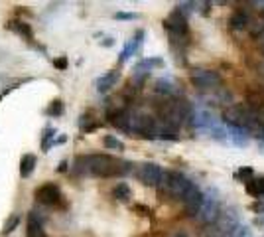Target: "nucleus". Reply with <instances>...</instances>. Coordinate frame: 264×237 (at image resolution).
<instances>
[{
	"label": "nucleus",
	"mask_w": 264,
	"mask_h": 237,
	"mask_svg": "<svg viewBox=\"0 0 264 237\" xmlns=\"http://www.w3.org/2000/svg\"><path fill=\"white\" fill-rule=\"evenodd\" d=\"M229 139L233 144L237 146H245L249 142V131L243 129V127H231L229 129Z\"/></svg>",
	"instance_id": "nucleus-15"
},
{
	"label": "nucleus",
	"mask_w": 264,
	"mask_h": 237,
	"mask_svg": "<svg viewBox=\"0 0 264 237\" xmlns=\"http://www.w3.org/2000/svg\"><path fill=\"white\" fill-rule=\"evenodd\" d=\"M99 127H101V123H99L97 119H93L89 113L79 117V129H81L83 133H93V131L99 129Z\"/></svg>",
	"instance_id": "nucleus-18"
},
{
	"label": "nucleus",
	"mask_w": 264,
	"mask_h": 237,
	"mask_svg": "<svg viewBox=\"0 0 264 237\" xmlns=\"http://www.w3.org/2000/svg\"><path fill=\"white\" fill-rule=\"evenodd\" d=\"M235 234H237V237H251L249 228H237V230H235Z\"/></svg>",
	"instance_id": "nucleus-32"
},
{
	"label": "nucleus",
	"mask_w": 264,
	"mask_h": 237,
	"mask_svg": "<svg viewBox=\"0 0 264 237\" xmlns=\"http://www.w3.org/2000/svg\"><path fill=\"white\" fill-rule=\"evenodd\" d=\"M113 198L119 200V202H129L132 198V190L127 182H119L115 188H113Z\"/></svg>",
	"instance_id": "nucleus-16"
},
{
	"label": "nucleus",
	"mask_w": 264,
	"mask_h": 237,
	"mask_svg": "<svg viewBox=\"0 0 264 237\" xmlns=\"http://www.w3.org/2000/svg\"><path fill=\"white\" fill-rule=\"evenodd\" d=\"M26 237H45V230L42 220L38 218L36 212L28 214V224H26Z\"/></svg>",
	"instance_id": "nucleus-11"
},
{
	"label": "nucleus",
	"mask_w": 264,
	"mask_h": 237,
	"mask_svg": "<svg viewBox=\"0 0 264 237\" xmlns=\"http://www.w3.org/2000/svg\"><path fill=\"white\" fill-rule=\"evenodd\" d=\"M251 176H253V168H251V166H245V168H241V170L237 172V178H245V182L251 180Z\"/></svg>",
	"instance_id": "nucleus-27"
},
{
	"label": "nucleus",
	"mask_w": 264,
	"mask_h": 237,
	"mask_svg": "<svg viewBox=\"0 0 264 237\" xmlns=\"http://www.w3.org/2000/svg\"><path fill=\"white\" fill-rule=\"evenodd\" d=\"M103 144H105L109 150H125V142L119 141V139L113 137V135H107V137L103 139Z\"/></svg>",
	"instance_id": "nucleus-25"
},
{
	"label": "nucleus",
	"mask_w": 264,
	"mask_h": 237,
	"mask_svg": "<svg viewBox=\"0 0 264 237\" xmlns=\"http://www.w3.org/2000/svg\"><path fill=\"white\" fill-rule=\"evenodd\" d=\"M154 91L156 93H160V95H172L174 91H176V87H174V83L170 81V79H158L156 83H154Z\"/></svg>",
	"instance_id": "nucleus-21"
},
{
	"label": "nucleus",
	"mask_w": 264,
	"mask_h": 237,
	"mask_svg": "<svg viewBox=\"0 0 264 237\" xmlns=\"http://www.w3.org/2000/svg\"><path fill=\"white\" fill-rule=\"evenodd\" d=\"M164 28L174 36V38H181L187 34V18L185 14H181L177 8L164 20Z\"/></svg>",
	"instance_id": "nucleus-6"
},
{
	"label": "nucleus",
	"mask_w": 264,
	"mask_h": 237,
	"mask_svg": "<svg viewBox=\"0 0 264 237\" xmlns=\"http://www.w3.org/2000/svg\"><path fill=\"white\" fill-rule=\"evenodd\" d=\"M36 164H38L36 154H24V156L20 158V176H22V178L32 176V172H34Z\"/></svg>",
	"instance_id": "nucleus-14"
},
{
	"label": "nucleus",
	"mask_w": 264,
	"mask_h": 237,
	"mask_svg": "<svg viewBox=\"0 0 264 237\" xmlns=\"http://www.w3.org/2000/svg\"><path fill=\"white\" fill-rule=\"evenodd\" d=\"M195 125L197 127H211L213 129V117L207 111H199L197 113V119H195Z\"/></svg>",
	"instance_id": "nucleus-26"
},
{
	"label": "nucleus",
	"mask_w": 264,
	"mask_h": 237,
	"mask_svg": "<svg viewBox=\"0 0 264 237\" xmlns=\"http://www.w3.org/2000/svg\"><path fill=\"white\" fill-rule=\"evenodd\" d=\"M199 218H201L205 224H209V222H213V220L217 218V204H215V198L205 196L203 206H201V212H199Z\"/></svg>",
	"instance_id": "nucleus-13"
},
{
	"label": "nucleus",
	"mask_w": 264,
	"mask_h": 237,
	"mask_svg": "<svg viewBox=\"0 0 264 237\" xmlns=\"http://www.w3.org/2000/svg\"><path fill=\"white\" fill-rule=\"evenodd\" d=\"M115 18H119V20H136L138 14H134V12H117Z\"/></svg>",
	"instance_id": "nucleus-28"
},
{
	"label": "nucleus",
	"mask_w": 264,
	"mask_h": 237,
	"mask_svg": "<svg viewBox=\"0 0 264 237\" xmlns=\"http://www.w3.org/2000/svg\"><path fill=\"white\" fill-rule=\"evenodd\" d=\"M34 196L40 204H44L47 208H61L63 206V194H61L59 186L53 182H45L40 188H36Z\"/></svg>",
	"instance_id": "nucleus-4"
},
{
	"label": "nucleus",
	"mask_w": 264,
	"mask_h": 237,
	"mask_svg": "<svg viewBox=\"0 0 264 237\" xmlns=\"http://www.w3.org/2000/svg\"><path fill=\"white\" fill-rule=\"evenodd\" d=\"M211 131H213V137H215L217 141H225V133H223V129H219V127L215 129V127H213Z\"/></svg>",
	"instance_id": "nucleus-30"
},
{
	"label": "nucleus",
	"mask_w": 264,
	"mask_h": 237,
	"mask_svg": "<svg viewBox=\"0 0 264 237\" xmlns=\"http://www.w3.org/2000/svg\"><path fill=\"white\" fill-rule=\"evenodd\" d=\"M142 38H144V30H138V32L134 34V38L125 46V49L121 51V55H119V61H121V63H125L131 55H134V53L140 49V46H142Z\"/></svg>",
	"instance_id": "nucleus-12"
},
{
	"label": "nucleus",
	"mask_w": 264,
	"mask_h": 237,
	"mask_svg": "<svg viewBox=\"0 0 264 237\" xmlns=\"http://www.w3.org/2000/svg\"><path fill=\"white\" fill-rule=\"evenodd\" d=\"M189 79H191L193 87H197V89H209V87H215L221 81L219 73L211 71V69H193Z\"/></svg>",
	"instance_id": "nucleus-7"
},
{
	"label": "nucleus",
	"mask_w": 264,
	"mask_h": 237,
	"mask_svg": "<svg viewBox=\"0 0 264 237\" xmlns=\"http://www.w3.org/2000/svg\"><path fill=\"white\" fill-rule=\"evenodd\" d=\"M63 101L61 99H53L51 103H49V107L45 109V115L47 117H61L63 115Z\"/></svg>",
	"instance_id": "nucleus-23"
},
{
	"label": "nucleus",
	"mask_w": 264,
	"mask_h": 237,
	"mask_svg": "<svg viewBox=\"0 0 264 237\" xmlns=\"http://www.w3.org/2000/svg\"><path fill=\"white\" fill-rule=\"evenodd\" d=\"M131 166V162L117 160L115 156H109V154H85L73 162V172L97 176V178H117V176L129 174Z\"/></svg>",
	"instance_id": "nucleus-1"
},
{
	"label": "nucleus",
	"mask_w": 264,
	"mask_h": 237,
	"mask_svg": "<svg viewBox=\"0 0 264 237\" xmlns=\"http://www.w3.org/2000/svg\"><path fill=\"white\" fill-rule=\"evenodd\" d=\"M263 51H264V36H263Z\"/></svg>",
	"instance_id": "nucleus-37"
},
{
	"label": "nucleus",
	"mask_w": 264,
	"mask_h": 237,
	"mask_svg": "<svg viewBox=\"0 0 264 237\" xmlns=\"http://www.w3.org/2000/svg\"><path fill=\"white\" fill-rule=\"evenodd\" d=\"M176 237H185V236H183V234H177V236H176Z\"/></svg>",
	"instance_id": "nucleus-36"
},
{
	"label": "nucleus",
	"mask_w": 264,
	"mask_h": 237,
	"mask_svg": "<svg viewBox=\"0 0 264 237\" xmlns=\"http://www.w3.org/2000/svg\"><path fill=\"white\" fill-rule=\"evenodd\" d=\"M57 170H59V172H65V170H67V160H61V162H59V168H57Z\"/></svg>",
	"instance_id": "nucleus-34"
},
{
	"label": "nucleus",
	"mask_w": 264,
	"mask_h": 237,
	"mask_svg": "<svg viewBox=\"0 0 264 237\" xmlns=\"http://www.w3.org/2000/svg\"><path fill=\"white\" fill-rule=\"evenodd\" d=\"M132 210H134V212H140V216H150V210H148L146 206H140V204H136Z\"/></svg>",
	"instance_id": "nucleus-31"
},
{
	"label": "nucleus",
	"mask_w": 264,
	"mask_h": 237,
	"mask_svg": "<svg viewBox=\"0 0 264 237\" xmlns=\"http://www.w3.org/2000/svg\"><path fill=\"white\" fill-rule=\"evenodd\" d=\"M247 24H249V16H247L245 12H235V14L229 18V26H231L233 30H243V28H247Z\"/></svg>",
	"instance_id": "nucleus-19"
},
{
	"label": "nucleus",
	"mask_w": 264,
	"mask_h": 237,
	"mask_svg": "<svg viewBox=\"0 0 264 237\" xmlns=\"http://www.w3.org/2000/svg\"><path fill=\"white\" fill-rule=\"evenodd\" d=\"M8 28H12L16 34H20V36H24L28 42L30 40H34V34H32V28L26 24V22H22V20H12L10 24H8Z\"/></svg>",
	"instance_id": "nucleus-17"
},
{
	"label": "nucleus",
	"mask_w": 264,
	"mask_h": 237,
	"mask_svg": "<svg viewBox=\"0 0 264 237\" xmlns=\"http://www.w3.org/2000/svg\"><path fill=\"white\" fill-rule=\"evenodd\" d=\"M164 174H166V172H164L158 164H154V162H144V164H140V168H138V180H140L144 186H150V188L160 186L162 180H164Z\"/></svg>",
	"instance_id": "nucleus-5"
},
{
	"label": "nucleus",
	"mask_w": 264,
	"mask_h": 237,
	"mask_svg": "<svg viewBox=\"0 0 264 237\" xmlns=\"http://www.w3.org/2000/svg\"><path fill=\"white\" fill-rule=\"evenodd\" d=\"M53 144H55V129L47 127V129H44V133H42V150L47 152Z\"/></svg>",
	"instance_id": "nucleus-20"
},
{
	"label": "nucleus",
	"mask_w": 264,
	"mask_h": 237,
	"mask_svg": "<svg viewBox=\"0 0 264 237\" xmlns=\"http://www.w3.org/2000/svg\"><path fill=\"white\" fill-rule=\"evenodd\" d=\"M245 188L251 196L255 198H263V184H261V178H251L245 182Z\"/></svg>",
	"instance_id": "nucleus-22"
},
{
	"label": "nucleus",
	"mask_w": 264,
	"mask_h": 237,
	"mask_svg": "<svg viewBox=\"0 0 264 237\" xmlns=\"http://www.w3.org/2000/svg\"><path fill=\"white\" fill-rule=\"evenodd\" d=\"M154 65H164V61L160 59V57H150V59H142V61H138L136 65H134V79L138 81V83H142L146 77H148V73L152 71V67Z\"/></svg>",
	"instance_id": "nucleus-9"
},
{
	"label": "nucleus",
	"mask_w": 264,
	"mask_h": 237,
	"mask_svg": "<svg viewBox=\"0 0 264 237\" xmlns=\"http://www.w3.org/2000/svg\"><path fill=\"white\" fill-rule=\"evenodd\" d=\"M223 121L229 127H243L247 129L253 121H257V111L251 105L239 103V105H231L223 111Z\"/></svg>",
	"instance_id": "nucleus-2"
},
{
	"label": "nucleus",
	"mask_w": 264,
	"mask_h": 237,
	"mask_svg": "<svg viewBox=\"0 0 264 237\" xmlns=\"http://www.w3.org/2000/svg\"><path fill=\"white\" fill-rule=\"evenodd\" d=\"M160 186H164V190H166L172 198L183 202V198L187 196V192L193 188V182H189V180H187L183 174H179V172H166Z\"/></svg>",
	"instance_id": "nucleus-3"
},
{
	"label": "nucleus",
	"mask_w": 264,
	"mask_h": 237,
	"mask_svg": "<svg viewBox=\"0 0 264 237\" xmlns=\"http://www.w3.org/2000/svg\"><path fill=\"white\" fill-rule=\"evenodd\" d=\"M53 65H55L57 69H65V67H67V57H59V59H55Z\"/></svg>",
	"instance_id": "nucleus-29"
},
{
	"label": "nucleus",
	"mask_w": 264,
	"mask_h": 237,
	"mask_svg": "<svg viewBox=\"0 0 264 237\" xmlns=\"http://www.w3.org/2000/svg\"><path fill=\"white\" fill-rule=\"evenodd\" d=\"M203 200L205 196L199 192V188L193 184V188L187 192V196L183 198V206H185V212L187 216H199L201 212V206H203Z\"/></svg>",
	"instance_id": "nucleus-8"
},
{
	"label": "nucleus",
	"mask_w": 264,
	"mask_h": 237,
	"mask_svg": "<svg viewBox=\"0 0 264 237\" xmlns=\"http://www.w3.org/2000/svg\"><path fill=\"white\" fill-rule=\"evenodd\" d=\"M18 226H20V216H18V214H12V216L4 222V226H2V236H10Z\"/></svg>",
	"instance_id": "nucleus-24"
},
{
	"label": "nucleus",
	"mask_w": 264,
	"mask_h": 237,
	"mask_svg": "<svg viewBox=\"0 0 264 237\" xmlns=\"http://www.w3.org/2000/svg\"><path fill=\"white\" fill-rule=\"evenodd\" d=\"M119 79H121V71H117V69L107 71L105 75H101V77L95 81L97 91H99V93H107V91H111V89L119 83Z\"/></svg>",
	"instance_id": "nucleus-10"
},
{
	"label": "nucleus",
	"mask_w": 264,
	"mask_h": 237,
	"mask_svg": "<svg viewBox=\"0 0 264 237\" xmlns=\"http://www.w3.org/2000/svg\"><path fill=\"white\" fill-rule=\"evenodd\" d=\"M253 210H255V212H259V214H263V212H264V204H263V202H257V204H253Z\"/></svg>",
	"instance_id": "nucleus-33"
},
{
	"label": "nucleus",
	"mask_w": 264,
	"mask_h": 237,
	"mask_svg": "<svg viewBox=\"0 0 264 237\" xmlns=\"http://www.w3.org/2000/svg\"><path fill=\"white\" fill-rule=\"evenodd\" d=\"M261 184H263V198H264V176H261Z\"/></svg>",
	"instance_id": "nucleus-35"
}]
</instances>
